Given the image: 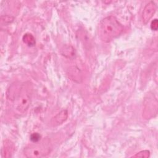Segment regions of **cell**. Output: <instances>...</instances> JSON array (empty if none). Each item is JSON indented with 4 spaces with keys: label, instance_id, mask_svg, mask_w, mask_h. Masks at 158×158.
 <instances>
[{
    "label": "cell",
    "instance_id": "1",
    "mask_svg": "<svg viewBox=\"0 0 158 158\" xmlns=\"http://www.w3.org/2000/svg\"><path fill=\"white\" fill-rule=\"evenodd\" d=\"M30 91L29 86L24 83L13 84L8 90V99L12 102L14 108L20 113L25 112L30 106Z\"/></svg>",
    "mask_w": 158,
    "mask_h": 158
},
{
    "label": "cell",
    "instance_id": "2",
    "mask_svg": "<svg viewBox=\"0 0 158 158\" xmlns=\"http://www.w3.org/2000/svg\"><path fill=\"white\" fill-rule=\"evenodd\" d=\"M123 30V27L118 20L112 15L104 18L99 23L98 34L99 39L109 43L119 36Z\"/></svg>",
    "mask_w": 158,
    "mask_h": 158
},
{
    "label": "cell",
    "instance_id": "3",
    "mask_svg": "<svg viewBox=\"0 0 158 158\" xmlns=\"http://www.w3.org/2000/svg\"><path fill=\"white\" fill-rule=\"evenodd\" d=\"M25 154L27 157H40L48 154L49 152V148L46 144L43 142L40 144H36L35 146H31L25 149Z\"/></svg>",
    "mask_w": 158,
    "mask_h": 158
},
{
    "label": "cell",
    "instance_id": "4",
    "mask_svg": "<svg viewBox=\"0 0 158 158\" xmlns=\"http://www.w3.org/2000/svg\"><path fill=\"white\" fill-rule=\"evenodd\" d=\"M156 10V5L154 2L150 1L144 7L143 12L142 18L143 22L146 24L149 20L152 17Z\"/></svg>",
    "mask_w": 158,
    "mask_h": 158
},
{
    "label": "cell",
    "instance_id": "5",
    "mask_svg": "<svg viewBox=\"0 0 158 158\" xmlns=\"http://www.w3.org/2000/svg\"><path fill=\"white\" fill-rule=\"evenodd\" d=\"M60 53L62 56L69 59H73L76 56L75 50L70 45L64 46L60 49Z\"/></svg>",
    "mask_w": 158,
    "mask_h": 158
},
{
    "label": "cell",
    "instance_id": "6",
    "mask_svg": "<svg viewBox=\"0 0 158 158\" xmlns=\"http://www.w3.org/2000/svg\"><path fill=\"white\" fill-rule=\"evenodd\" d=\"M68 117V112L67 110H62L59 113H58L54 118V123L56 125L62 124L64 122Z\"/></svg>",
    "mask_w": 158,
    "mask_h": 158
},
{
    "label": "cell",
    "instance_id": "7",
    "mask_svg": "<svg viewBox=\"0 0 158 158\" xmlns=\"http://www.w3.org/2000/svg\"><path fill=\"white\" fill-rule=\"evenodd\" d=\"M22 40L24 43H25L28 46H30V47L34 46L36 43L35 37L33 36V35L29 33H27L23 36Z\"/></svg>",
    "mask_w": 158,
    "mask_h": 158
},
{
    "label": "cell",
    "instance_id": "8",
    "mask_svg": "<svg viewBox=\"0 0 158 158\" xmlns=\"http://www.w3.org/2000/svg\"><path fill=\"white\" fill-rule=\"evenodd\" d=\"M150 156V152L148 150H143L141 151L138 153H136L135 155L133 156V157H141V158H147L149 157Z\"/></svg>",
    "mask_w": 158,
    "mask_h": 158
},
{
    "label": "cell",
    "instance_id": "9",
    "mask_svg": "<svg viewBox=\"0 0 158 158\" xmlns=\"http://www.w3.org/2000/svg\"><path fill=\"white\" fill-rule=\"evenodd\" d=\"M40 138L41 135L38 133H33L30 135V140L34 143H38V141L40 140Z\"/></svg>",
    "mask_w": 158,
    "mask_h": 158
},
{
    "label": "cell",
    "instance_id": "10",
    "mask_svg": "<svg viewBox=\"0 0 158 158\" xmlns=\"http://www.w3.org/2000/svg\"><path fill=\"white\" fill-rule=\"evenodd\" d=\"M151 28L152 30L154 31H157V28H158V20L157 19H154L151 23Z\"/></svg>",
    "mask_w": 158,
    "mask_h": 158
}]
</instances>
